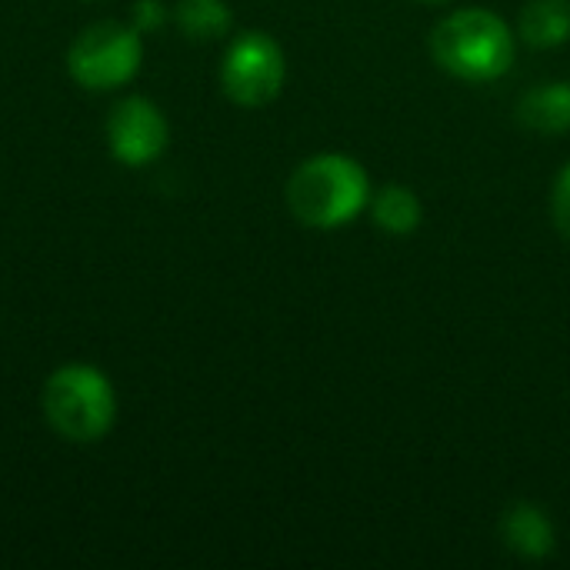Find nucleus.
<instances>
[{
	"label": "nucleus",
	"mask_w": 570,
	"mask_h": 570,
	"mask_svg": "<svg viewBox=\"0 0 570 570\" xmlns=\"http://www.w3.org/2000/svg\"><path fill=\"white\" fill-rule=\"evenodd\" d=\"M140 63H144L140 30L117 20H97L83 27L67 47V73L83 90L124 87L137 77Z\"/></svg>",
	"instance_id": "nucleus-4"
},
{
	"label": "nucleus",
	"mask_w": 570,
	"mask_h": 570,
	"mask_svg": "<svg viewBox=\"0 0 570 570\" xmlns=\"http://www.w3.org/2000/svg\"><path fill=\"white\" fill-rule=\"evenodd\" d=\"M174 23L194 43H210L230 33V7L224 0H180L174 7Z\"/></svg>",
	"instance_id": "nucleus-11"
},
{
	"label": "nucleus",
	"mask_w": 570,
	"mask_h": 570,
	"mask_svg": "<svg viewBox=\"0 0 570 570\" xmlns=\"http://www.w3.org/2000/svg\"><path fill=\"white\" fill-rule=\"evenodd\" d=\"M518 33L534 50H554L570 40V0H531L521 10Z\"/></svg>",
	"instance_id": "nucleus-9"
},
{
	"label": "nucleus",
	"mask_w": 570,
	"mask_h": 570,
	"mask_svg": "<svg viewBox=\"0 0 570 570\" xmlns=\"http://www.w3.org/2000/svg\"><path fill=\"white\" fill-rule=\"evenodd\" d=\"M518 124L534 134H568L570 130V83H538L518 100Z\"/></svg>",
	"instance_id": "nucleus-8"
},
{
	"label": "nucleus",
	"mask_w": 570,
	"mask_h": 570,
	"mask_svg": "<svg viewBox=\"0 0 570 570\" xmlns=\"http://www.w3.org/2000/svg\"><path fill=\"white\" fill-rule=\"evenodd\" d=\"M40 407L47 424L70 444H94L110 434L117 421V394L104 371L90 364H67L43 381Z\"/></svg>",
	"instance_id": "nucleus-3"
},
{
	"label": "nucleus",
	"mask_w": 570,
	"mask_h": 570,
	"mask_svg": "<svg viewBox=\"0 0 570 570\" xmlns=\"http://www.w3.org/2000/svg\"><path fill=\"white\" fill-rule=\"evenodd\" d=\"M498 534H501V544L511 554L524 558V561H544L558 548L554 524H551V518L538 504H514V508H508L501 514Z\"/></svg>",
	"instance_id": "nucleus-7"
},
{
	"label": "nucleus",
	"mask_w": 570,
	"mask_h": 570,
	"mask_svg": "<svg viewBox=\"0 0 570 570\" xmlns=\"http://www.w3.org/2000/svg\"><path fill=\"white\" fill-rule=\"evenodd\" d=\"M417 3H444V0H417Z\"/></svg>",
	"instance_id": "nucleus-14"
},
{
	"label": "nucleus",
	"mask_w": 570,
	"mask_h": 570,
	"mask_svg": "<svg viewBox=\"0 0 570 570\" xmlns=\"http://www.w3.org/2000/svg\"><path fill=\"white\" fill-rule=\"evenodd\" d=\"M371 217L384 234L404 237L414 234L424 220V207L417 200V194L404 184H387L377 194H371Z\"/></svg>",
	"instance_id": "nucleus-10"
},
{
	"label": "nucleus",
	"mask_w": 570,
	"mask_h": 570,
	"mask_svg": "<svg viewBox=\"0 0 570 570\" xmlns=\"http://www.w3.org/2000/svg\"><path fill=\"white\" fill-rule=\"evenodd\" d=\"M287 60L281 43L264 30L237 33L220 60V87L240 107H264L281 97Z\"/></svg>",
	"instance_id": "nucleus-5"
},
{
	"label": "nucleus",
	"mask_w": 570,
	"mask_h": 570,
	"mask_svg": "<svg viewBox=\"0 0 570 570\" xmlns=\"http://www.w3.org/2000/svg\"><path fill=\"white\" fill-rule=\"evenodd\" d=\"M287 210L311 230H337L371 204L367 170L344 154H317L287 180Z\"/></svg>",
	"instance_id": "nucleus-1"
},
{
	"label": "nucleus",
	"mask_w": 570,
	"mask_h": 570,
	"mask_svg": "<svg viewBox=\"0 0 570 570\" xmlns=\"http://www.w3.org/2000/svg\"><path fill=\"white\" fill-rule=\"evenodd\" d=\"M551 217H554V227L561 230V237L570 240V164L558 174V180H554V190H551Z\"/></svg>",
	"instance_id": "nucleus-12"
},
{
	"label": "nucleus",
	"mask_w": 570,
	"mask_h": 570,
	"mask_svg": "<svg viewBox=\"0 0 570 570\" xmlns=\"http://www.w3.org/2000/svg\"><path fill=\"white\" fill-rule=\"evenodd\" d=\"M167 120L160 107L147 97H120L107 117V144L110 154L127 167H144L157 160L167 147Z\"/></svg>",
	"instance_id": "nucleus-6"
},
{
	"label": "nucleus",
	"mask_w": 570,
	"mask_h": 570,
	"mask_svg": "<svg viewBox=\"0 0 570 570\" xmlns=\"http://www.w3.org/2000/svg\"><path fill=\"white\" fill-rule=\"evenodd\" d=\"M431 57L441 70L468 83H488L514 63V30L484 7H464L431 30Z\"/></svg>",
	"instance_id": "nucleus-2"
},
{
	"label": "nucleus",
	"mask_w": 570,
	"mask_h": 570,
	"mask_svg": "<svg viewBox=\"0 0 570 570\" xmlns=\"http://www.w3.org/2000/svg\"><path fill=\"white\" fill-rule=\"evenodd\" d=\"M164 3H157V0H137L134 3V27L137 30H157L160 23H164Z\"/></svg>",
	"instance_id": "nucleus-13"
}]
</instances>
